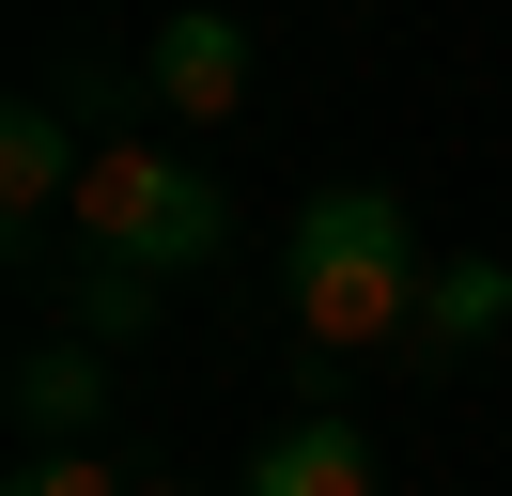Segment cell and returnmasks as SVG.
<instances>
[{
  "label": "cell",
  "mask_w": 512,
  "mask_h": 496,
  "mask_svg": "<svg viewBox=\"0 0 512 496\" xmlns=\"http://www.w3.org/2000/svg\"><path fill=\"white\" fill-rule=\"evenodd\" d=\"M109 388H125V372H109L94 341H32V357H16V434H32V450H94Z\"/></svg>",
  "instance_id": "5b68a950"
},
{
  "label": "cell",
  "mask_w": 512,
  "mask_h": 496,
  "mask_svg": "<svg viewBox=\"0 0 512 496\" xmlns=\"http://www.w3.org/2000/svg\"><path fill=\"white\" fill-rule=\"evenodd\" d=\"M78 171H94V155H78L63 109H0V217H16V233L78 217Z\"/></svg>",
  "instance_id": "8992f818"
},
{
  "label": "cell",
  "mask_w": 512,
  "mask_h": 496,
  "mask_svg": "<svg viewBox=\"0 0 512 496\" xmlns=\"http://www.w3.org/2000/svg\"><path fill=\"white\" fill-rule=\"evenodd\" d=\"M140 93H156V62H125V47H78V62H63V93H47V109H63V124H125Z\"/></svg>",
  "instance_id": "9c48e42d"
},
{
  "label": "cell",
  "mask_w": 512,
  "mask_h": 496,
  "mask_svg": "<svg viewBox=\"0 0 512 496\" xmlns=\"http://www.w3.org/2000/svg\"><path fill=\"white\" fill-rule=\"evenodd\" d=\"M140 496H202V481H140Z\"/></svg>",
  "instance_id": "8fae6325"
},
{
  "label": "cell",
  "mask_w": 512,
  "mask_h": 496,
  "mask_svg": "<svg viewBox=\"0 0 512 496\" xmlns=\"http://www.w3.org/2000/svg\"><path fill=\"white\" fill-rule=\"evenodd\" d=\"M233 496H373V434H357V419H280Z\"/></svg>",
  "instance_id": "52a82bcc"
},
{
  "label": "cell",
  "mask_w": 512,
  "mask_h": 496,
  "mask_svg": "<svg viewBox=\"0 0 512 496\" xmlns=\"http://www.w3.org/2000/svg\"><path fill=\"white\" fill-rule=\"evenodd\" d=\"M419 279H435V248H419L404 186H311V202H295L280 295H295V341H311V357H388V341L419 326Z\"/></svg>",
  "instance_id": "6da1fadb"
},
{
  "label": "cell",
  "mask_w": 512,
  "mask_h": 496,
  "mask_svg": "<svg viewBox=\"0 0 512 496\" xmlns=\"http://www.w3.org/2000/svg\"><path fill=\"white\" fill-rule=\"evenodd\" d=\"M497 326H512V264H497V248H450V264L419 279V326H404V357H419V372H466Z\"/></svg>",
  "instance_id": "277c9868"
},
{
  "label": "cell",
  "mask_w": 512,
  "mask_h": 496,
  "mask_svg": "<svg viewBox=\"0 0 512 496\" xmlns=\"http://www.w3.org/2000/svg\"><path fill=\"white\" fill-rule=\"evenodd\" d=\"M0 496H140V481H109L94 450H32V465H16V481H0Z\"/></svg>",
  "instance_id": "30bf717a"
},
{
  "label": "cell",
  "mask_w": 512,
  "mask_h": 496,
  "mask_svg": "<svg viewBox=\"0 0 512 496\" xmlns=\"http://www.w3.org/2000/svg\"><path fill=\"white\" fill-rule=\"evenodd\" d=\"M78 248L94 264H140V279H187L233 248V186L202 171V155L171 140H94V171H78Z\"/></svg>",
  "instance_id": "7a4b0ae2"
},
{
  "label": "cell",
  "mask_w": 512,
  "mask_h": 496,
  "mask_svg": "<svg viewBox=\"0 0 512 496\" xmlns=\"http://www.w3.org/2000/svg\"><path fill=\"white\" fill-rule=\"evenodd\" d=\"M156 295H171V279H140V264H94V248H78V264H63V341L125 357V341H156Z\"/></svg>",
  "instance_id": "ba28073f"
},
{
  "label": "cell",
  "mask_w": 512,
  "mask_h": 496,
  "mask_svg": "<svg viewBox=\"0 0 512 496\" xmlns=\"http://www.w3.org/2000/svg\"><path fill=\"white\" fill-rule=\"evenodd\" d=\"M140 62H156V109H171V124H233V109H249V31H233L218 0L156 16V47H140Z\"/></svg>",
  "instance_id": "3957f363"
}]
</instances>
